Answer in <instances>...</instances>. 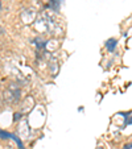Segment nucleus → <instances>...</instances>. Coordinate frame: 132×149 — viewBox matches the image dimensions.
Listing matches in <instances>:
<instances>
[{
    "label": "nucleus",
    "mask_w": 132,
    "mask_h": 149,
    "mask_svg": "<svg viewBox=\"0 0 132 149\" xmlns=\"http://www.w3.org/2000/svg\"><path fill=\"white\" fill-rule=\"evenodd\" d=\"M124 149H132V144H128V145L124 146Z\"/></svg>",
    "instance_id": "0eeeda50"
},
{
    "label": "nucleus",
    "mask_w": 132,
    "mask_h": 149,
    "mask_svg": "<svg viewBox=\"0 0 132 149\" xmlns=\"http://www.w3.org/2000/svg\"><path fill=\"white\" fill-rule=\"evenodd\" d=\"M4 100L7 102V103H13L15 100V96H13V93H12L11 90H7L4 91Z\"/></svg>",
    "instance_id": "7ed1b4c3"
},
{
    "label": "nucleus",
    "mask_w": 132,
    "mask_h": 149,
    "mask_svg": "<svg viewBox=\"0 0 132 149\" xmlns=\"http://www.w3.org/2000/svg\"><path fill=\"white\" fill-rule=\"evenodd\" d=\"M36 16H37V13L33 9H27V11H24L23 13H21V20H23L25 24H31L32 21L36 19Z\"/></svg>",
    "instance_id": "f257e3e1"
},
{
    "label": "nucleus",
    "mask_w": 132,
    "mask_h": 149,
    "mask_svg": "<svg viewBox=\"0 0 132 149\" xmlns=\"http://www.w3.org/2000/svg\"><path fill=\"white\" fill-rule=\"evenodd\" d=\"M11 139L15 141V143L17 144V146H19V149H24V145H23V143L19 140V137H17L16 135H13V133H11Z\"/></svg>",
    "instance_id": "39448f33"
},
{
    "label": "nucleus",
    "mask_w": 132,
    "mask_h": 149,
    "mask_svg": "<svg viewBox=\"0 0 132 149\" xmlns=\"http://www.w3.org/2000/svg\"><path fill=\"white\" fill-rule=\"evenodd\" d=\"M48 68H49V71H50L52 77H56L57 73H58L59 70V65H58V61H57L56 58H52L50 62L48 63Z\"/></svg>",
    "instance_id": "f03ea898"
},
{
    "label": "nucleus",
    "mask_w": 132,
    "mask_h": 149,
    "mask_svg": "<svg viewBox=\"0 0 132 149\" xmlns=\"http://www.w3.org/2000/svg\"><path fill=\"white\" fill-rule=\"evenodd\" d=\"M1 34H4V29H3V26L0 25V36H1Z\"/></svg>",
    "instance_id": "6e6552de"
},
{
    "label": "nucleus",
    "mask_w": 132,
    "mask_h": 149,
    "mask_svg": "<svg viewBox=\"0 0 132 149\" xmlns=\"http://www.w3.org/2000/svg\"><path fill=\"white\" fill-rule=\"evenodd\" d=\"M115 46H116V40H115V38L108 40V41H107V49H108L110 52H114Z\"/></svg>",
    "instance_id": "20e7f679"
},
{
    "label": "nucleus",
    "mask_w": 132,
    "mask_h": 149,
    "mask_svg": "<svg viewBox=\"0 0 132 149\" xmlns=\"http://www.w3.org/2000/svg\"><path fill=\"white\" fill-rule=\"evenodd\" d=\"M0 139H11V133L4 132V131L0 130Z\"/></svg>",
    "instance_id": "423d86ee"
},
{
    "label": "nucleus",
    "mask_w": 132,
    "mask_h": 149,
    "mask_svg": "<svg viewBox=\"0 0 132 149\" xmlns=\"http://www.w3.org/2000/svg\"><path fill=\"white\" fill-rule=\"evenodd\" d=\"M0 107H1V100H0Z\"/></svg>",
    "instance_id": "1a4fd4ad"
}]
</instances>
